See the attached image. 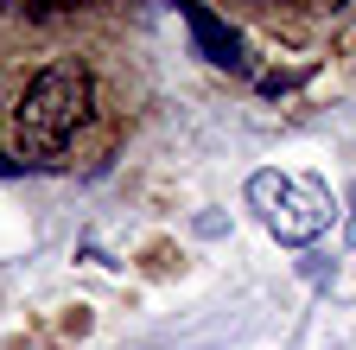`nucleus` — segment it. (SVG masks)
Returning a JSON list of instances; mask_svg holds the SVG:
<instances>
[{
	"instance_id": "obj_1",
	"label": "nucleus",
	"mask_w": 356,
	"mask_h": 350,
	"mask_svg": "<svg viewBox=\"0 0 356 350\" xmlns=\"http://www.w3.org/2000/svg\"><path fill=\"white\" fill-rule=\"evenodd\" d=\"M89 102H96V83H89V70L83 64H51V70H38L32 83H26V96H19V109H13V121H19V147L26 153H58L76 127L89 121Z\"/></svg>"
},
{
	"instance_id": "obj_2",
	"label": "nucleus",
	"mask_w": 356,
	"mask_h": 350,
	"mask_svg": "<svg viewBox=\"0 0 356 350\" xmlns=\"http://www.w3.org/2000/svg\"><path fill=\"white\" fill-rule=\"evenodd\" d=\"M248 204L261 210V223L280 242H312L331 223V191L318 179H299V172H254L248 179Z\"/></svg>"
},
{
	"instance_id": "obj_3",
	"label": "nucleus",
	"mask_w": 356,
	"mask_h": 350,
	"mask_svg": "<svg viewBox=\"0 0 356 350\" xmlns=\"http://www.w3.org/2000/svg\"><path fill=\"white\" fill-rule=\"evenodd\" d=\"M178 7H185V19H191V32H197V45L210 51V64H242V58H236V51H242V45H236V32H222L204 7H191V0H178Z\"/></svg>"
},
{
	"instance_id": "obj_4",
	"label": "nucleus",
	"mask_w": 356,
	"mask_h": 350,
	"mask_svg": "<svg viewBox=\"0 0 356 350\" xmlns=\"http://www.w3.org/2000/svg\"><path fill=\"white\" fill-rule=\"evenodd\" d=\"M70 7H89V0H32V13H70Z\"/></svg>"
},
{
	"instance_id": "obj_5",
	"label": "nucleus",
	"mask_w": 356,
	"mask_h": 350,
	"mask_svg": "<svg viewBox=\"0 0 356 350\" xmlns=\"http://www.w3.org/2000/svg\"><path fill=\"white\" fill-rule=\"evenodd\" d=\"M0 7H13V0H0Z\"/></svg>"
}]
</instances>
